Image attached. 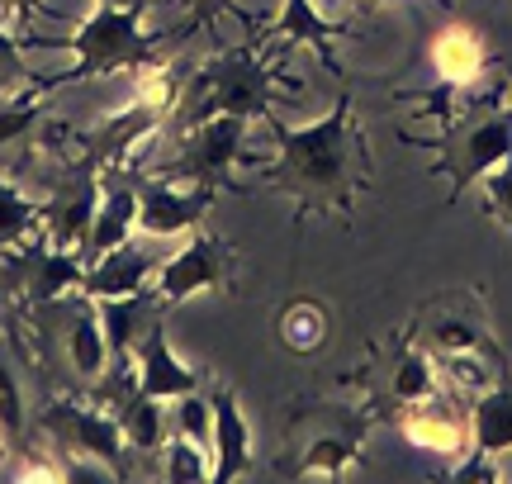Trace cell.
Here are the masks:
<instances>
[{"mask_svg":"<svg viewBox=\"0 0 512 484\" xmlns=\"http://www.w3.org/2000/svg\"><path fill=\"white\" fill-rule=\"evenodd\" d=\"M266 138L271 143H256V133L247 129V148H256L261 167L256 176H266L275 186H285L290 195H299L304 205L332 209L351 200V105L342 100L337 110L318 114L309 124H285L261 114ZM252 152L238 157V167L256 162Z\"/></svg>","mask_w":512,"mask_h":484,"instance_id":"1","label":"cell"},{"mask_svg":"<svg viewBox=\"0 0 512 484\" xmlns=\"http://www.w3.org/2000/svg\"><path fill=\"white\" fill-rule=\"evenodd\" d=\"M157 43H162V34L147 29V10H119V5L91 0V10L76 19L72 38L62 43L76 62L48 76V86H76L91 76L133 72L138 62L157 57Z\"/></svg>","mask_w":512,"mask_h":484,"instance_id":"2","label":"cell"},{"mask_svg":"<svg viewBox=\"0 0 512 484\" xmlns=\"http://www.w3.org/2000/svg\"><path fill=\"white\" fill-rule=\"evenodd\" d=\"M214 186L219 181H200V176H181V171L143 176L138 181V238L176 242L200 233L214 200H219Z\"/></svg>","mask_w":512,"mask_h":484,"instance_id":"3","label":"cell"},{"mask_svg":"<svg viewBox=\"0 0 512 484\" xmlns=\"http://www.w3.org/2000/svg\"><path fill=\"white\" fill-rule=\"evenodd\" d=\"M228 266H233L228 242L200 228V233L181 238V247H176V252H166V257L157 261L147 295L157 299V304H181V299L209 295V290L228 285Z\"/></svg>","mask_w":512,"mask_h":484,"instance_id":"4","label":"cell"},{"mask_svg":"<svg viewBox=\"0 0 512 484\" xmlns=\"http://www.w3.org/2000/svg\"><path fill=\"white\" fill-rule=\"evenodd\" d=\"M43 432L57 437L72 461H100V466H110L114 475H124L119 461L133 451L128 447V437H124L119 413L100 409V404H81V399L53 404V409L43 413Z\"/></svg>","mask_w":512,"mask_h":484,"instance_id":"5","label":"cell"},{"mask_svg":"<svg viewBox=\"0 0 512 484\" xmlns=\"http://www.w3.org/2000/svg\"><path fill=\"white\" fill-rule=\"evenodd\" d=\"M128 375H133V390L152 394V399H162V404H176V399L200 390V371L185 366L181 356L171 352V337H166L162 318H152L143 328V337L133 342Z\"/></svg>","mask_w":512,"mask_h":484,"instance_id":"6","label":"cell"},{"mask_svg":"<svg viewBox=\"0 0 512 484\" xmlns=\"http://www.w3.org/2000/svg\"><path fill=\"white\" fill-rule=\"evenodd\" d=\"M399 432L408 447L441 456V461H460L470 451V413H460L451 399H441V390L418 399V404H403Z\"/></svg>","mask_w":512,"mask_h":484,"instance_id":"7","label":"cell"},{"mask_svg":"<svg viewBox=\"0 0 512 484\" xmlns=\"http://www.w3.org/2000/svg\"><path fill=\"white\" fill-rule=\"evenodd\" d=\"M247 129H252V119H242V114H214V119L190 124L185 167H176V171L181 176H200V181H223L228 171L238 167Z\"/></svg>","mask_w":512,"mask_h":484,"instance_id":"8","label":"cell"},{"mask_svg":"<svg viewBox=\"0 0 512 484\" xmlns=\"http://www.w3.org/2000/svg\"><path fill=\"white\" fill-rule=\"evenodd\" d=\"M157 261L143 247V238L124 242V247H114L105 252L100 261L86 266V280H81V295L86 299H133V295H147V285H152V271H157Z\"/></svg>","mask_w":512,"mask_h":484,"instance_id":"9","label":"cell"},{"mask_svg":"<svg viewBox=\"0 0 512 484\" xmlns=\"http://www.w3.org/2000/svg\"><path fill=\"white\" fill-rule=\"evenodd\" d=\"M209 404H214V447H209L214 451V484L247 480L256 466V437L238 404V394L219 390V394H209Z\"/></svg>","mask_w":512,"mask_h":484,"instance_id":"10","label":"cell"},{"mask_svg":"<svg viewBox=\"0 0 512 484\" xmlns=\"http://www.w3.org/2000/svg\"><path fill=\"white\" fill-rule=\"evenodd\" d=\"M133 238H138V186L133 181L100 186V205H95L91 238H86V266Z\"/></svg>","mask_w":512,"mask_h":484,"instance_id":"11","label":"cell"},{"mask_svg":"<svg viewBox=\"0 0 512 484\" xmlns=\"http://www.w3.org/2000/svg\"><path fill=\"white\" fill-rule=\"evenodd\" d=\"M67 361H72L76 380H86V385H100V380H110V366H114V352H110V337H105V323H100V309H95V299L81 295L76 304L72 323H67Z\"/></svg>","mask_w":512,"mask_h":484,"instance_id":"12","label":"cell"},{"mask_svg":"<svg viewBox=\"0 0 512 484\" xmlns=\"http://www.w3.org/2000/svg\"><path fill=\"white\" fill-rule=\"evenodd\" d=\"M489 67V53H484V38L470 29V24H446L432 34V72H437L441 86H475Z\"/></svg>","mask_w":512,"mask_h":484,"instance_id":"13","label":"cell"},{"mask_svg":"<svg viewBox=\"0 0 512 484\" xmlns=\"http://www.w3.org/2000/svg\"><path fill=\"white\" fill-rule=\"evenodd\" d=\"M100 205V181H81L67 200H48V219H43V242L62 247V252H86L91 238V219Z\"/></svg>","mask_w":512,"mask_h":484,"instance_id":"14","label":"cell"},{"mask_svg":"<svg viewBox=\"0 0 512 484\" xmlns=\"http://www.w3.org/2000/svg\"><path fill=\"white\" fill-rule=\"evenodd\" d=\"M512 157V110L498 114H479V124L465 133V171H460V186L484 181L494 167H503Z\"/></svg>","mask_w":512,"mask_h":484,"instance_id":"15","label":"cell"},{"mask_svg":"<svg viewBox=\"0 0 512 484\" xmlns=\"http://www.w3.org/2000/svg\"><path fill=\"white\" fill-rule=\"evenodd\" d=\"M43 219H48V200H29V190L10 186L0 176V257L43 242Z\"/></svg>","mask_w":512,"mask_h":484,"instance_id":"16","label":"cell"},{"mask_svg":"<svg viewBox=\"0 0 512 484\" xmlns=\"http://www.w3.org/2000/svg\"><path fill=\"white\" fill-rule=\"evenodd\" d=\"M470 451L489 456H512V390H484L475 394L470 409Z\"/></svg>","mask_w":512,"mask_h":484,"instance_id":"17","label":"cell"},{"mask_svg":"<svg viewBox=\"0 0 512 484\" xmlns=\"http://www.w3.org/2000/svg\"><path fill=\"white\" fill-rule=\"evenodd\" d=\"M271 34L290 48H304V43H328V38L342 34V19L328 15L318 0H280L275 10Z\"/></svg>","mask_w":512,"mask_h":484,"instance_id":"18","label":"cell"},{"mask_svg":"<svg viewBox=\"0 0 512 484\" xmlns=\"http://www.w3.org/2000/svg\"><path fill=\"white\" fill-rule=\"evenodd\" d=\"M86 280V252H62V247H38V271H34V299L38 304H62L67 295L81 290Z\"/></svg>","mask_w":512,"mask_h":484,"instance_id":"19","label":"cell"},{"mask_svg":"<svg viewBox=\"0 0 512 484\" xmlns=\"http://www.w3.org/2000/svg\"><path fill=\"white\" fill-rule=\"evenodd\" d=\"M171 404L162 399H152V394H128V404L119 409V423H124V437L133 451H147V456H157L162 442L171 437Z\"/></svg>","mask_w":512,"mask_h":484,"instance_id":"20","label":"cell"},{"mask_svg":"<svg viewBox=\"0 0 512 484\" xmlns=\"http://www.w3.org/2000/svg\"><path fill=\"white\" fill-rule=\"evenodd\" d=\"M361 432L356 428L351 437H313L309 447H304V456H299V480H342L351 466H356V451H361Z\"/></svg>","mask_w":512,"mask_h":484,"instance_id":"21","label":"cell"},{"mask_svg":"<svg viewBox=\"0 0 512 484\" xmlns=\"http://www.w3.org/2000/svg\"><path fill=\"white\" fill-rule=\"evenodd\" d=\"M437 361V375H441V385H451L456 394H484V390H494V361L484 356V347H451V352H437L432 356Z\"/></svg>","mask_w":512,"mask_h":484,"instance_id":"22","label":"cell"},{"mask_svg":"<svg viewBox=\"0 0 512 484\" xmlns=\"http://www.w3.org/2000/svg\"><path fill=\"white\" fill-rule=\"evenodd\" d=\"M128 100L143 105V110H152V114L176 110V100H181V91H176V67H171L166 57L138 62V67L128 72Z\"/></svg>","mask_w":512,"mask_h":484,"instance_id":"23","label":"cell"},{"mask_svg":"<svg viewBox=\"0 0 512 484\" xmlns=\"http://www.w3.org/2000/svg\"><path fill=\"white\" fill-rule=\"evenodd\" d=\"M157 461H162V480L171 484H214V451L181 437V432L166 437Z\"/></svg>","mask_w":512,"mask_h":484,"instance_id":"24","label":"cell"},{"mask_svg":"<svg viewBox=\"0 0 512 484\" xmlns=\"http://www.w3.org/2000/svg\"><path fill=\"white\" fill-rule=\"evenodd\" d=\"M323 337H328V314L318 304H309V299H299V304H290L280 314V342L290 352H318Z\"/></svg>","mask_w":512,"mask_h":484,"instance_id":"25","label":"cell"},{"mask_svg":"<svg viewBox=\"0 0 512 484\" xmlns=\"http://www.w3.org/2000/svg\"><path fill=\"white\" fill-rule=\"evenodd\" d=\"M441 390V375H437V361L432 356H403L399 371H394V399L399 404H418V399H427V394Z\"/></svg>","mask_w":512,"mask_h":484,"instance_id":"26","label":"cell"},{"mask_svg":"<svg viewBox=\"0 0 512 484\" xmlns=\"http://www.w3.org/2000/svg\"><path fill=\"white\" fill-rule=\"evenodd\" d=\"M171 432H181V437L200 442V447H214V404L200 390L176 399L171 404Z\"/></svg>","mask_w":512,"mask_h":484,"instance_id":"27","label":"cell"},{"mask_svg":"<svg viewBox=\"0 0 512 484\" xmlns=\"http://www.w3.org/2000/svg\"><path fill=\"white\" fill-rule=\"evenodd\" d=\"M24 428H29L24 385H19V375L10 371V361H0V432H5V437H19Z\"/></svg>","mask_w":512,"mask_h":484,"instance_id":"28","label":"cell"},{"mask_svg":"<svg viewBox=\"0 0 512 484\" xmlns=\"http://www.w3.org/2000/svg\"><path fill=\"white\" fill-rule=\"evenodd\" d=\"M38 95H43V91H24L19 100L0 105V148H5V143H15V138H24V133L34 129V119H38Z\"/></svg>","mask_w":512,"mask_h":484,"instance_id":"29","label":"cell"},{"mask_svg":"<svg viewBox=\"0 0 512 484\" xmlns=\"http://www.w3.org/2000/svg\"><path fill=\"white\" fill-rule=\"evenodd\" d=\"M484 195L494 200V209L512 224V157L503 162V167H494L489 176H484Z\"/></svg>","mask_w":512,"mask_h":484,"instance_id":"30","label":"cell"},{"mask_svg":"<svg viewBox=\"0 0 512 484\" xmlns=\"http://www.w3.org/2000/svg\"><path fill=\"white\" fill-rule=\"evenodd\" d=\"M15 480H67V461H62V466H43V461L29 466V461H24V466L15 470Z\"/></svg>","mask_w":512,"mask_h":484,"instance_id":"31","label":"cell"},{"mask_svg":"<svg viewBox=\"0 0 512 484\" xmlns=\"http://www.w3.org/2000/svg\"><path fill=\"white\" fill-rule=\"evenodd\" d=\"M19 57V38H15V29L5 24V15H0V62H15Z\"/></svg>","mask_w":512,"mask_h":484,"instance_id":"32","label":"cell"},{"mask_svg":"<svg viewBox=\"0 0 512 484\" xmlns=\"http://www.w3.org/2000/svg\"><path fill=\"white\" fill-rule=\"evenodd\" d=\"M105 5H119V10H152L157 0H105Z\"/></svg>","mask_w":512,"mask_h":484,"instance_id":"33","label":"cell"},{"mask_svg":"<svg viewBox=\"0 0 512 484\" xmlns=\"http://www.w3.org/2000/svg\"><path fill=\"white\" fill-rule=\"evenodd\" d=\"M24 0H0V15H10V10H19ZM29 5H38V0H29Z\"/></svg>","mask_w":512,"mask_h":484,"instance_id":"34","label":"cell"},{"mask_svg":"<svg viewBox=\"0 0 512 484\" xmlns=\"http://www.w3.org/2000/svg\"><path fill=\"white\" fill-rule=\"evenodd\" d=\"M195 5H228V0H195Z\"/></svg>","mask_w":512,"mask_h":484,"instance_id":"35","label":"cell"},{"mask_svg":"<svg viewBox=\"0 0 512 484\" xmlns=\"http://www.w3.org/2000/svg\"><path fill=\"white\" fill-rule=\"evenodd\" d=\"M0 461H5V432H0Z\"/></svg>","mask_w":512,"mask_h":484,"instance_id":"36","label":"cell"}]
</instances>
